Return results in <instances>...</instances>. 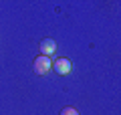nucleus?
<instances>
[{"instance_id":"f257e3e1","label":"nucleus","mask_w":121,"mask_h":115,"mask_svg":"<svg viewBox=\"0 0 121 115\" xmlns=\"http://www.w3.org/2000/svg\"><path fill=\"white\" fill-rule=\"evenodd\" d=\"M52 69V59H48V57H36L35 61V71L39 73V75H48V71Z\"/></svg>"},{"instance_id":"f03ea898","label":"nucleus","mask_w":121,"mask_h":115,"mask_svg":"<svg viewBox=\"0 0 121 115\" xmlns=\"http://www.w3.org/2000/svg\"><path fill=\"white\" fill-rule=\"evenodd\" d=\"M52 67H55V71L59 73V75H69V73L73 71V63H71L69 59H56Z\"/></svg>"},{"instance_id":"7ed1b4c3","label":"nucleus","mask_w":121,"mask_h":115,"mask_svg":"<svg viewBox=\"0 0 121 115\" xmlns=\"http://www.w3.org/2000/svg\"><path fill=\"white\" fill-rule=\"evenodd\" d=\"M55 53H56V43H55V40H51V38H44L43 43H40V55L52 59Z\"/></svg>"},{"instance_id":"20e7f679","label":"nucleus","mask_w":121,"mask_h":115,"mask_svg":"<svg viewBox=\"0 0 121 115\" xmlns=\"http://www.w3.org/2000/svg\"><path fill=\"white\" fill-rule=\"evenodd\" d=\"M60 115H79V113H77L75 107H65V109L60 111Z\"/></svg>"}]
</instances>
